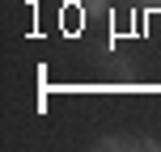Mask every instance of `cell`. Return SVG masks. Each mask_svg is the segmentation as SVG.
Wrapping results in <instances>:
<instances>
[{
    "label": "cell",
    "instance_id": "3",
    "mask_svg": "<svg viewBox=\"0 0 161 152\" xmlns=\"http://www.w3.org/2000/svg\"><path fill=\"white\" fill-rule=\"evenodd\" d=\"M127 4H148V8H161V0H127Z\"/></svg>",
    "mask_w": 161,
    "mask_h": 152
},
{
    "label": "cell",
    "instance_id": "1",
    "mask_svg": "<svg viewBox=\"0 0 161 152\" xmlns=\"http://www.w3.org/2000/svg\"><path fill=\"white\" fill-rule=\"evenodd\" d=\"M93 152H161V139H153V135H127V131H114V135L93 139Z\"/></svg>",
    "mask_w": 161,
    "mask_h": 152
},
{
    "label": "cell",
    "instance_id": "2",
    "mask_svg": "<svg viewBox=\"0 0 161 152\" xmlns=\"http://www.w3.org/2000/svg\"><path fill=\"white\" fill-rule=\"evenodd\" d=\"M68 4H76V13H102L106 0H68Z\"/></svg>",
    "mask_w": 161,
    "mask_h": 152
}]
</instances>
